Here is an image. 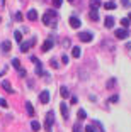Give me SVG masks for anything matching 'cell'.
<instances>
[{"instance_id":"obj_1","label":"cell","mask_w":131,"mask_h":132,"mask_svg":"<svg viewBox=\"0 0 131 132\" xmlns=\"http://www.w3.org/2000/svg\"><path fill=\"white\" fill-rule=\"evenodd\" d=\"M54 19H56V14H54L53 10H46V12H44V15H43V24H46V26H53Z\"/></svg>"},{"instance_id":"obj_2","label":"cell","mask_w":131,"mask_h":132,"mask_svg":"<svg viewBox=\"0 0 131 132\" xmlns=\"http://www.w3.org/2000/svg\"><path fill=\"white\" fill-rule=\"evenodd\" d=\"M53 122H54V113L53 112H48L46 113V130L48 132H51V125H53Z\"/></svg>"},{"instance_id":"obj_3","label":"cell","mask_w":131,"mask_h":132,"mask_svg":"<svg viewBox=\"0 0 131 132\" xmlns=\"http://www.w3.org/2000/svg\"><path fill=\"white\" fill-rule=\"evenodd\" d=\"M78 37H80L82 43H90V41L94 39V34H92V32H80Z\"/></svg>"},{"instance_id":"obj_4","label":"cell","mask_w":131,"mask_h":132,"mask_svg":"<svg viewBox=\"0 0 131 132\" xmlns=\"http://www.w3.org/2000/svg\"><path fill=\"white\" fill-rule=\"evenodd\" d=\"M128 36H129V32H128V29L126 27H123V29H118V31H116V37L118 39H126Z\"/></svg>"},{"instance_id":"obj_5","label":"cell","mask_w":131,"mask_h":132,"mask_svg":"<svg viewBox=\"0 0 131 132\" xmlns=\"http://www.w3.org/2000/svg\"><path fill=\"white\" fill-rule=\"evenodd\" d=\"M39 100H41V103H48L50 102V92L48 90H43L41 93H39Z\"/></svg>"},{"instance_id":"obj_6","label":"cell","mask_w":131,"mask_h":132,"mask_svg":"<svg viewBox=\"0 0 131 132\" xmlns=\"http://www.w3.org/2000/svg\"><path fill=\"white\" fill-rule=\"evenodd\" d=\"M114 22H116L114 17H112V15H107V17H106V20H104V26L107 29H112V27H114Z\"/></svg>"},{"instance_id":"obj_7","label":"cell","mask_w":131,"mask_h":132,"mask_svg":"<svg viewBox=\"0 0 131 132\" xmlns=\"http://www.w3.org/2000/svg\"><path fill=\"white\" fill-rule=\"evenodd\" d=\"M70 26H72L73 29H80L82 20H80V19H77V17H70Z\"/></svg>"},{"instance_id":"obj_8","label":"cell","mask_w":131,"mask_h":132,"mask_svg":"<svg viewBox=\"0 0 131 132\" xmlns=\"http://www.w3.org/2000/svg\"><path fill=\"white\" fill-rule=\"evenodd\" d=\"M31 61H32V63L36 64V73H38L39 76H41V75L44 73V71H43V66H41V63H38V58H34V56L31 58Z\"/></svg>"},{"instance_id":"obj_9","label":"cell","mask_w":131,"mask_h":132,"mask_svg":"<svg viewBox=\"0 0 131 132\" xmlns=\"http://www.w3.org/2000/svg\"><path fill=\"white\" fill-rule=\"evenodd\" d=\"M60 109H61V113H63V119H65V120H68V117H70V113H68V107H66V103H65V102H61V103H60Z\"/></svg>"},{"instance_id":"obj_10","label":"cell","mask_w":131,"mask_h":132,"mask_svg":"<svg viewBox=\"0 0 131 132\" xmlns=\"http://www.w3.org/2000/svg\"><path fill=\"white\" fill-rule=\"evenodd\" d=\"M34 43H36L34 37H32L29 43H20V51H22V53H27V51H29V46H31V44H34Z\"/></svg>"},{"instance_id":"obj_11","label":"cell","mask_w":131,"mask_h":132,"mask_svg":"<svg viewBox=\"0 0 131 132\" xmlns=\"http://www.w3.org/2000/svg\"><path fill=\"white\" fill-rule=\"evenodd\" d=\"M51 47H53V39L48 37L46 41H44V44H43V51H50Z\"/></svg>"},{"instance_id":"obj_12","label":"cell","mask_w":131,"mask_h":132,"mask_svg":"<svg viewBox=\"0 0 131 132\" xmlns=\"http://www.w3.org/2000/svg\"><path fill=\"white\" fill-rule=\"evenodd\" d=\"M27 19L29 20H38V12H36L34 9H31V10L27 12Z\"/></svg>"},{"instance_id":"obj_13","label":"cell","mask_w":131,"mask_h":132,"mask_svg":"<svg viewBox=\"0 0 131 132\" xmlns=\"http://www.w3.org/2000/svg\"><path fill=\"white\" fill-rule=\"evenodd\" d=\"M2 86H4L5 92H9V93H14V88L10 86V83H9L7 80H4V81H2Z\"/></svg>"},{"instance_id":"obj_14","label":"cell","mask_w":131,"mask_h":132,"mask_svg":"<svg viewBox=\"0 0 131 132\" xmlns=\"http://www.w3.org/2000/svg\"><path fill=\"white\" fill-rule=\"evenodd\" d=\"M26 110H27V115H34V107H32L31 102H26Z\"/></svg>"},{"instance_id":"obj_15","label":"cell","mask_w":131,"mask_h":132,"mask_svg":"<svg viewBox=\"0 0 131 132\" xmlns=\"http://www.w3.org/2000/svg\"><path fill=\"white\" fill-rule=\"evenodd\" d=\"M80 54H82V49L78 46H75L73 49H72V56H73V58H80Z\"/></svg>"},{"instance_id":"obj_16","label":"cell","mask_w":131,"mask_h":132,"mask_svg":"<svg viewBox=\"0 0 131 132\" xmlns=\"http://www.w3.org/2000/svg\"><path fill=\"white\" fill-rule=\"evenodd\" d=\"M10 41H4V43H2V51H4V53H9V51H10Z\"/></svg>"},{"instance_id":"obj_17","label":"cell","mask_w":131,"mask_h":132,"mask_svg":"<svg viewBox=\"0 0 131 132\" xmlns=\"http://www.w3.org/2000/svg\"><path fill=\"white\" fill-rule=\"evenodd\" d=\"M104 9H106V10H114V9H116V4L112 2V0H111V2H106V4H104Z\"/></svg>"},{"instance_id":"obj_18","label":"cell","mask_w":131,"mask_h":132,"mask_svg":"<svg viewBox=\"0 0 131 132\" xmlns=\"http://www.w3.org/2000/svg\"><path fill=\"white\" fill-rule=\"evenodd\" d=\"M31 129H32L34 132H38L39 129H41V124H39L38 120H32V122H31Z\"/></svg>"},{"instance_id":"obj_19","label":"cell","mask_w":131,"mask_h":132,"mask_svg":"<svg viewBox=\"0 0 131 132\" xmlns=\"http://www.w3.org/2000/svg\"><path fill=\"white\" fill-rule=\"evenodd\" d=\"M90 19H92L94 22H97V20H99V14H97V9H92V12H90Z\"/></svg>"},{"instance_id":"obj_20","label":"cell","mask_w":131,"mask_h":132,"mask_svg":"<svg viewBox=\"0 0 131 132\" xmlns=\"http://www.w3.org/2000/svg\"><path fill=\"white\" fill-rule=\"evenodd\" d=\"M14 39H16L17 43H22V32H20V31H16V32H14Z\"/></svg>"},{"instance_id":"obj_21","label":"cell","mask_w":131,"mask_h":132,"mask_svg":"<svg viewBox=\"0 0 131 132\" xmlns=\"http://www.w3.org/2000/svg\"><path fill=\"white\" fill-rule=\"evenodd\" d=\"M60 93H61L63 98H66L70 95V92H68V88H66V86H61V88H60Z\"/></svg>"},{"instance_id":"obj_22","label":"cell","mask_w":131,"mask_h":132,"mask_svg":"<svg viewBox=\"0 0 131 132\" xmlns=\"http://www.w3.org/2000/svg\"><path fill=\"white\" fill-rule=\"evenodd\" d=\"M12 66H14V68L19 71V70H20V63H19V59H16V58L12 59Z\"/></svg>"},{"instance_id":"obj_23","label":"cell","mask_w":131,"mask_h":132,"mask_svg":"<svg viewBox=\"0 0 131 132\" xmlns=\"http://www.w3.org/2000/svg\"><path fill=\"white\" fill-rule=\"evenodd\" d=\"M90 7H92V9L100 7V0H90Z\"/></svg>"},{"instance_id":"obj_24","label":"cell","mask_w":131,"mask_h":132,"mask_svg":"<svg viewBox=\"0 0 131 132\" xmlns=\"http://www.w3.org/2000/svg\"><path fill=\"white\" fill-rule=\"evenodd\" d=\"M77 113H78V119H80V120H84V119H87V113H85V110H82V109H80V110H78Z\"/></svg>"},{"instance_id":"obj_25","label":"cell","mask_w":131,"mask_h":132,"mask_svg":"<svg viewBox=\"0 0 131 132\" xmlns=\"http://www.w3.org/2000/svg\"><path fill=\"white\" fill-rule=\"evenodd\" d=\"M131 24V20L129 19H121V26H123V27H126L128 29V26H129Z\"/></svg>"},{"instance_id":"obj_26","label":"cell","mask_w":131,"mask_h":132,"mask_svg":"<svg viewBox=\"0 0 131 132\" xmlns=\"http://www.w3.org/2000/svg\"><path fill=\"white\" fill-rule=\"evenodd\" d=\"M85 132H97V130L94 127V124H90V125H85Z\"/></svg>"},{"instance_id":"obj_27","label":"cell","mask_w":131,"mask_h":132,"mask_svg":"<svg viewBox=\"0 0 131 132\" xmlns=\"http://www.w3.org/2000/svg\"><path fill=\"white\" fill-rule=\"evenodd\" d=\"M114 85H116V80H114V78H111V80L107 81V88H114Z\"/></svg>"},{"instance_id":"obj_28","label":"cell","mask_w":131,"mask_h":132,"mask_svg":"<svg viewBox=\"0 0 131 132\" xmlns=\"http://www.w3.org/2000/svg\"><path fill=\"white\" fill-rule=\"evenodd\" d=\"M51 2H53V5H54V7H61V2H63V0H51Z\"/></svg>"},{"instance_id":"obj_29","label":"cell","mask_w":131,"mask_h":132,"mask_svg":"<svg viewBox=\"0 0 131 132\" xmlns=\"http://www.w3.org/2000/svg\"><path fill=\"white\" fill-rule=\"evenodd\" d=\"M0 105L4 107V109H7L9 105H7V102H5V98H0Z\"/></svg>"},{"instance_id":"obj_30","label":"cell","mask_w":131,"mask_h":132,"mask_svg":"<svg viewBox=\"0 0 131 132\" xmlns=\"http://www.w3.org/2000/svg\"><path fill=\"white\" fill-rule=\"evenodd\" d=\"M109 102H111V103H116V102H118V95H112V97L109 98Z\"/></svg>"},{"instance_id":"obj_31","label":"cell","mask_w":131,"mask_h":132,"mask_svg":"<svg viewBox=\"0 0 131 132\" xmlns=\"http://www.w3.org/2000/svg\"><path fill=\"white\" fill-rule=\"evenodd\" d=\"M16 20H22V14H20V12H16Z\"/></svg>"},{"instance_id":"obj_32","label":"cell","mask_w":131,"mask_h":132,"mask_svg":"<svg viewBox=\"0 0 131 132\" xmlns=\"http://www.w3.org/2000/svg\"><path fill=\"white\" fill-rule=\"evenodd\" d=\"M73 132H82V129H80V125H78V124L73 125Z\"/></svg>"},{"instance_id":"obj_33","label":"cell","mask_w":131,"mask_h":132,"mask_svg":"<svg viewBox=\"0 0 131 132\" xmlns=\"http://www.w3.org/2000/svg\"><path fill=\"white\" fill-rule=\"evenodd\" d=\"M121 4H123V7H129V0H121Z\"/></svg>"},{"instance_id":"obj_34","label":"cell","mask_w":131,"mask_h":132,"mask_svg":"<svg viewBox=\"0 0 131 132\" xmlns=\"http://www.w3.org/2000/svg\"><path fill=\"white\" fill-rule=\"evenodd\" d=\"M61 61H63V63H65V64H66V63H68V56H66V54H63V58H61Z\"/></svg>"},{"instance_id":"obj_35","label":"cell","mask_w":131,"mask_h":132,"mask_svg":"<svg viewBox=\"0 0 131 132\" xmlns=\"http://www.w3.org/2000/svg\"><path fill=\"white\" fill-rule=\"evenodd\" d=\"M50 64L53 66V68H58V63H56V61H53V59H51V63H50Z\"/></svg>"},{"instance_id":"obj_36","label":"cell","mask_w":131,"mask_h":132,"mask_svg":"<svg viewBox=\"0 0 131 132\" xmlns=\"http://www.w3.org/2000/svg\"><path fill=\"white\" fill-rule=\"evenodd\" d=\"M24 75H26V71H24L22 68H20V70H19V76H24Z\"/></svg>"},{"instance_id":"obj_37","label":"cell","mask_w":131,"mask_h":132,"mask_svg":"<svg viewBox=\"0 0 131 132\" xmlns=\"http://www.w3.org/2000/svg\"><path fill=\"white\" fill-rule=\"evenodd\" d=\"M0 2H2V5H4V4H5V0H0Z\"/></svg>"},{"instance_id":"obj_38","label":"cell","mask_w":131,"mask_h":132,"mask_svg":"<svg viewBox=\"0 0 131 132\" xmlns=\"http://www.w3.org/2000/svg\"><path fill=\"white\" fill-rule=\"evenodd\" d=\"M128 19H129V20H131V12H129V17H128Z\"/></svg>"},{"instance_id":"obj_39","label":"cell","mask_w":131,"mask_h":132,"mask_svg":"<svg viewBox=\"0 0 131 132\" xmlns=\"http://www.w3.org/2000/svg\"><path fill=\"white\" fill-rule=\"evenodd\" d=\"M68 2H73V0H68Z\"/></svg>"},{"instance_id":"obj_40","label":"cell","mask_w":131,"mask_h":132,"mask_svg":"<svg viewBox=\"0 0 131 132\" xmlns=\"http://www.w3.org/2000/svg\"><path fill=\"white\" fill-rule=\"evenodd\" d=\"M0 20H2V19H0Z\"/></svg>"}]
</instances>
